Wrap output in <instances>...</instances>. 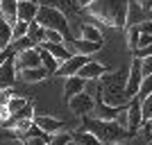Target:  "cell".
I'll return each instance as SVG.
<instances>
[{
    "instance_id": "1",
    "label": "cell",
    "mask_w": 152,
    "mask_h": 145,
    "mask_svg": "<svg viewBox=\"0 0 152 145\" xmlns=\"http://www.w3.org/2000/svg\"><path fill=\"white\" fill-rule=\"evenodd\" d=\"M127 75H129V70H125V68L114 70V73H104L98 79V98L109 107H125L129 102L125 95Z\"/></svg>"
},
{
    "instance_id": "2",
    "label": "cell",
    "mask_w": 152,
    "mask_h": 145,
    "mask_svg": "<svg viewBox=\"0 0 152 145\" xmlns=\"http://www.w3.org/2000/svg\"><path fill=\"white\" fill-rule=\"evenodd\" d=\"M127 7H129V0H93L86 7V12L100 23L118 30L127 25Z\"/></svg>"
},
{
    "instance_id": "3",
    "label": "cell",
    "mask_w": 152,
    "mask_h": 145,
    "mask_svg": "<svg viewBox=\"0 0 152 145\" xmlns=\"http://www.w3.org/2000/svg\"><path fill=\"white\" fill-rule=\"evenodd\" d=\"M82 129L91 132L102 145H114V143H123L125 138L132 136L129 129L121 127L116 120H100L93 116H84L82 118Z\"/></svg>"
},
{
    "instance_id": "4",
    "label": "cell",
    "mask_w": 152,
    "mask_h": 145,
    "mask_svg": "<svg viewBox=\"0 0 152 145\" xmlns=\"http://www.w3.org/2000/svg\"><path fill=\"white\" fill-rule=\"evenodd\" d=\"M41 27L45 30H55L59 32L64 39H70V27H68V18H66V14H61L59 9L50 5H39V14L37 18H34Z\"/></svg>"
},
{
    "instance_id": "5",
    "label": "cell",
    "mask_w": 152,
    "mask_h": 145,
    "mask_svg": "<svg viewBox=\"0 0 152 145\" xmlns=\"http://www.w3.org/2000/svg\"><path fill=\"white\" fill-rule=\"evenodd\" d=\"M68 109L75 116H80V118L91 116V114H93V109H95V98L89 93V91H82V93L73 95V98L68 100Z\"/></svg>"
},
{
    "instance_id": "6",
    "label": "cell",
    "mask_w": 152,
    "mask_h": 145,
    "mask_svg": "<svg viewBox=\"0 0 152 145\" xmlns=\"http://www.w3.org/2000/svg\"><path fill=\"white\" fill-rule=\"evenodd\" d=\"M141 82H143V75H141V59L134 57L132 66H129V75H127V88H125L127 100H132V98H136V95H139Z\"/></svg>"
},
{
    "instance_id": "7",
    "label": "cell",
    "mask_w": 152,
    "mask_h": 145,
    "mask_svg": "<svg viewBox=\"0 0 152 145\" xmlns=\"http://www.w3.org/2000/svg\"><path fill=\"white\" fill-rule=\"evenodd\" d=\"M14 63H16V70L39 68V66H41V57H39V50H37V48H30V50L16 52V55H14Z\"/></svg>"
},
{
    "instance_id": "8",
    "label": "cell",
    "mask_w": 152,
    "mask_h": 145,
    "mask_svg": "<svg viewBox=\"0 0 152 145\" xmlns=\"http://www.w3.org/2000/svg\"><path fill=\"white\" fill-rule=\"evenodd\" d=\"M14 55H16V52H14ZM14 55H9L5 61L0 63V88H2V91H5V88H12L14 82H16V77H18L16 63H14Z\"/></svg>"
},
{
    "instance_id": "9",
    "label": "cell",
    "mask_w": 152,
    "mask_h": 145,
    "mask_svg": "<svg viewBox=\"0 0 152 145\" xmlns=\"http://www.w3.org/2000/svg\"><path fill=\"white\" fill-rule=\"evenodd\" d=\"M143 125V114H141V100L132 98L127 102V129L132 132V136L139 132V127Z\"/></svg>"
},
{
    "instance_id": "10",
    "label": "cell",
    "mask_w": 152,
    "mask_h": 145,
    "mask_svg": "<svg viewBox=\"0 0 152 145\" xmlns=\"http://www.w3.org/2000/svg\"><path fill=\"white\" fill-rule=\"evenodd\" d=\"M89 61V55H73L70 59H66L64 63H59L57 68V75L59 77H70V75H77L80 68H82L84 63Z\"/></svg>"
},
{
    "instance_id": "11",
    "label": "cell",
    "mask_w": 152,
    "mask_h": 145,
    "mask_svg": "<svg viewBox=\"0 0 152 145\" xmlns=\"http://www.w3.org/2000/svg\"><path fill=\"white\" fill-rule=\"evenodd\" d=\"M64 43L68 45V50H75V55H95L102 48V43L86 41V39H66Z\"/></svg>"
},
{
    "instance_id": "12",
    "label": "cell",
    "mask_w": 152,
    "mask_h": 145,
    "mask_svg": "<svg viewBox=\"0 0 152 145\" xmlns=\"http://www.w3.org/2000/svg\"><path fill=\"white\" fill-rule=\"evenodd\" d=\"M32 122H34L39 129H43L45 134H50V136L57 134V132H64V127H66L64 120H57V118H52V116H34Z\"/></svg>"
},
{
    "instance_id": "13",
    "label": "cell",
    "mask_w": 152,
    "mask_h": 145,
    "mask_svg": "<svg viewBox=\"0 0 152 145\" xmlns=\"http://www.w3.org/2000/svg\"><path fill=\"white\" fill-rule=\"evenodd\" d=\"M104 73H107V68H104L100 61H93V59H89V61H86L82 68H80V73H77V75L82 77V79H86V82H89V79H100Z\"/></svg>"
},
{
    "instance_id": "14",
    "label": "cell",
    "mask_w": 152,
    "mask_h": 145,
    "mask_svg": "<svg viewBox=\"0 0 152 145\" xmlns=\"http://www.w3.org/2000/svg\"><path fill=\"white\" fill-rule=\"evenodd\" d=\"M39 45H41V48H45V50L50 52V55L57 59L59 63H64L66 59L73 57V52L68 50V45H66V43H48V41H43V43H39Z\"/></svg>"
},
{
    "instance_id": "15",
    "label": "cell",
    "mask_w": 152,
    "mask_h": 145,
    "mask_svg": "<svg viewBox=\"0 0 152 145\" xmlns=\"http://www.w3.org/2000/svg\"><path fill=\"white\" fill-rule=\"evenodd\" d=\"M84 88H86V79H82L80 75H70L66 77V84H64V95H66V100H70L73 95L82 93Z\"/></svg>"
},
{
    "instance_id": "16",
    "label": "cell",
    "mask_w": 152,
    "mask_h": 145,
    "mask_svg": "<svg viewBox=\"0 0 152 145\" xmlns=\"http://www.w3.org/2000/svg\"><path fill=\"white\" fill-rule=\"evenodd\" d=\"M123 107H109V104H104V102L98 98V104H95L93 109V118H100V120H116L118 118V114H121Z\"/></svg>"
},
{
    "instance_id": "17",
    "label": "cell",
    "mask_w": 152,
    "mask_h": 145,
    "mask_svg": "<svg viewBox=\"0 0 152 145\" xmlns=\"http://www.w3.org/2000/svg\"><path fill=\"white\" fill-rule=\"evenodd\" d=\"M39 14V2H30V0H18V20L32 23Z\"/></svg>"
},
{
    "instance_id": "18",
    "label": "cell",
    "mask_w": 152,
    "mask_h": 145,
    "mask_svg": "<svg viewBox=\"0 0 152 145\" xmlns=\"http://www.w3.org/2000/svg\"><path fill=\"white\" fill-rule=\"evenodd\" d=\"M145 14L143 12V7L136 2V0H129V7H127V25L125 27H132V25H139L145 20Z\"/></svg>"
},
{
    "instance_id": "19",
    "label": "cell",
    "mask_w": 152,
    "mask_h": 145,
    "mask_svg": "<svg viewBox=\"0 0 152 145\" xmlns=\"http://www.w3.org/2000/svg\"><path fill=\"white\" fill-rule=\"evenodd\" d=\"M43 5H50V7H55V9H59L61 14H77L82 7H80V2L77 0H45Z\"/></svg>"
},
{
    "instance_id": "20",
    "label": "cell",
    "mask_w": 152,
    "mask_h": 145,
    "mask_svg": "<svg viewBox=\"0 0 152 145\" xmlns=\"http://www.w3.org/2000/svg\"><path fill=\"white\" fill-rule=\"evenodd\" d=\"M0 5H2V16L0 18H5L9 25H14L18 20V0H0Z\"/></svg>"
},
{
    "instance_id": "21",
    "label": "cell",
    "mask_w": 152,
    "mask_h": 145,
    "mask_svg": "<svg viewBox=\"0 0 152 145\" xmlns=\"http://www.w3.org/2000/svg\"><path fill=\"white\" fill-rule=\"evenodd\" d=\"M37 50H39V57H41V66H43L50 75H57V68H59V61L55 57H52L50 52L45 50V48H41V45H37Z\"/></svg>"
},
{
    "instance_id": "22",
    "label": "cell",
    "mask_w": 152,
    "mask_h": 145,
    "mask_svg": "<svg viewBox=\"0 0 152 145\" xmlns=\"http://www.w3.org/2000/svg\"><path fill=\"white\" fill-rule=\"evenodd\" d=\"M50 75L43 66H39V68H27V70H20V79L23 82H43L45 77Z\"/></svg>"
},
{
    "instance_id": "23",
    "label": "cell",
    "mask_w": 152,
    "mask_h": 145,
    "mask_svg": "<svg viewBox=\"0 0 152 145\" xmlns=\"http://www.w3.org/2000/svg\"><path fill=\"white\" fill-rule=\"evenodd\" d=\"M80 34H82L80 39H86V41H95V43H104V36H102V32L98 30L95 25H91V23H84L82 30H80Z\"/></svg>"
},
{
    "instance_id": "24",
    "label": "cell",
    "mask_w": 152,
    "mask_h": 145,
    "mask_svg": "<svg viewBox=\"0 0 152 145\" xmlns=\"http://www.w3.org/2000/svg\"><path fill=\"white\" fill-rule=\"evenodd\" d=\"M27 39H30L34 45L43 43V41H45V27H41L37 20H32V23H30V30H27Z\"/></svg>"
},
{
    "instance_id": "25",
    "label": "cell",
    "mask_w": 152,
    "mask_h": 145,
    "mask_svg": "<svg viewBox=\"0 0 152 145\" xmlns=\"http://www.w3.org/2000/svg\"><path fill=\"white\" fill-rule=\"evenodd\" d=\"M12 45V25L5 18H0V52Z\"/></svg>"
},
{
    "instance_id": "26",
    "label": "cell",
    "mask_w": 152,
    "mask_h": 145,
    "mask_svg": "<svg viewBox=\"0 0 152 145\" xmlns=\"http://www.w3.org/2000/svg\"><path fill=\"white\" fill-rule=\"evenodd\" d=\"M73 143L75 145H102L100 141L95 138L91 132H86V129H80V132L73 134Z\"/></svg>"
},
{
    "instance_id": "27",
    "label": "cell",
    "mask_w": 152,
    "mask_h": 145,
    "mask_svg": "<svg viewBox=\"0 0 152 145\" xmlns=\"http://www.w3.org/2000/svg\"><path fill=\"white\" fill-rule=\"evenodd\" d=\"M27 30H30V23L25 20H16L12 25V41H18V39L27 36Z\"/></svg>"
},
{
    "instance_id": "28",
    "label": "cell",
    "mask_w": 152,
    "mask_h": 145,
    "mask_svg": "<svg viewBox=\"0 0 152 145\" xmlns=\"http://www.w3.org/2000/svg\"><path fill=\"white\" fill-rule=\"evenodd\" d=\"M25 107H27V100H25V98H20V95H12V98L7 100V109L12 111V116L18 114L20 109H25Z\"/></svg>"
},
{
    "instance_id": "29",
    "label": "cell",
    "mask_w": 152,
    "mask_h": 145,
    "mask_svg": "<svg viewBox=\"0 0 152 145\" xmlns=\"http://www.w3.org/2000/svg\"><path fill=\"white\" fill-rule=\"evenodd\" d=\"M70 141H73V134H68V132H57V134H52V136H50L48 145H68Z\"/></svg>"
},
{
    "instance_id": "30",
    "label": "cell",
    "mask_w": 152,
    "mask_h": 145,
    "mask_svg": "<svg viewBox=\"0 0 152 145\" xmlns=\"http://www.w3.org/2000/svg\"><path fill=\"white\" fill-rule=\"evenodd\" d=\"M139 39H141L139 25H132V27H129V32H127V43H129V48H132L134 52H136V48H139Z\"/></svg>"
},
{
    "instance_id": "31",
    "label": "cell",
    "mask_w": 152,
    "mask_h": 145,
    "mask_svg": "<svg viewBox=\"0 0 152 145\" xmlns=\"http://www.w3.org/2000/svg\"><path fill=\"white\" fill-rule=\"evenodd\" d=\"M152 93V75H148V77H143V82H141V91H139V100H145L148 95Z\"/></svg>"
},
{
    "instance_id": "32",
    "label": "cell",
    "mask_w": 152,
    "mask_h": 145,
    "mask_svg": "<svg viewBox=\"0 0 152 145\" xmlns=\"http://www.w3.org/2000/svg\"><path fill=\"white\" fill-rule=\"evenodd\" d=\"M12 43H14V45H12V50H14V52H23V50H30V48H37V45L32 43L27 36L18 39V41H12Z\"/></svg>"
},
{
    "instance_id": "33",
    "label": "cell",
    "mask_w": 152,
    "mask_h": 145,
    "mask_svg": "<svg viewBox=\"0 0 152 145\" xmlns=\"http://www.w3.org/2000/svg\"><path fill=\"white\" fill-rule=\"evenodd\" d=\"M141 114H143V120H152V93L145 100H141Z\"/></svg>"
},
{
    "instance_id": "34",
    "label": "cell",
    "mask_w": 152,
    "mask_h": 145,
    "mask_svg": "<svg viewBox=\"0 0 152 145\" xmlns=\"http://www.w3.org/2000/svg\"><path fill=\"white\" fill-rule=\"evenodd\" d=\"M45 41H48V43H64L66 39H64L59 32H55V30H45Z\"/></svg>"
},
{
    "instance_id": "35",
    "label": "cell",
    "mask_w": 152,
    "mask_h": 145,
    "mask_svg": "<svg viewBox=\"0 0 152 145\" xmlns=\"http://www.w3.org/2000/svg\"><path fill=\"white\" fill-rule=\"evenodd\" d=\"M141 75L143 77L152 75V57H143L141 59Z\"/></svg>"
},
{
    "instance_id": "36",
    "label": "cell",
    "mask_w": 152,
    "mask_h": 145,
    "mask_svg": "<svg viewBox=\"0 0 152 145\" xmlns=\"http://www.w3.org/2000/svg\"><path fill=\"white\" fill-rule=\"evenodd\" d=\"M150 43H152V34H141V39H139V48H136V50H143V48H148Z\"/></svg>"
},
{
    "instance_id": "37",
    "label": "cell",
    "mask_w": 152,
    "mask_h": 145,
    "mask_svg": "<svg viewBox=\"0 0 152 145\" xmlns=\"http://www.w3.org/2000/svg\"><path fill=\"white\" fill-rule=\"evenodd\" d=\"M139 30H141V34H152V20H143V23H139Z\"/></svg>"
},
{
    "instance_id": "38",
    "label": "cell",
    "mask_w": 152,
    "mask_h": 145,
    "mask_svg": "<svg viewBox=\"0 0 152 145\" xmlns=\"http://www.w3.org/2000/svg\"><path fill=\"white\" fill-rule=\"evenodd\" d=\"M9 118H12V111L7 109V104H0V120H2V122H7Z\"/></svg>"
},
{
    "instance_id": "39",
    "label": "cell",
    "mask_w": 152,
    "mask_h": 145,
    "mask_svg": "<svg viewBox=\"0 0 152 145\" xmlns=\"http://www.w3.org/2000/svg\"><path fill=\"white\" fill-rule=\"evenodd\" d=\"M143 134H145V138L152 141V120H143Z\"/></svg>"
},
{
    "instance_id": "40",
    "label": "cell",
    "mask_w": 152,
    "mask_h": 145,
    "mask_svg": "<svg viewBox=\"0 0 152 145\" xmlns=\"http://www.w3.org/2000/svg\"><path fill=\"white\" fill-rule=\"evenodd\" d=\"M136 57L143 59V57H152V43L148 45V48H143V50H136Z\"/></svg>"
},
{
    "instance_id": "41",
    "label": "cell",
    "mask_w": 152,
    "mask_h": 145,
    "mask_svg": "<svg viewBox=\"0 0 152 145\" xmlns=\"http://www.w3.org/2000/svg\"><path fill=\"white\" fill-rule=\"evenodd\" d=\"M141 7H143V12H150L152 9V0H136Z\"/></svg>"
},
{
    "instance_id": "42",
    "label": "cell",
    "mask_w": 152,
    "mask_h": 145,
    "mask_svg": "<svg viewBox=\"0 0 152 145\" xmlns=\"http://www.w3.org/2000/svg\"><path fill=\"white\" fill-rule=\"evenodd\" d=\"M27 145H48V141H43V138H27Z\"/></svg>"
},
{
    "instance_id": "43",
    "label": "cell",
    "mask_w": 152,
    "mask_h": 145,
    "mask_svg": "<svg viewBox=\"0 0 152 145\" xmlns=\"http://www.w3.org/2000/svg\"><path fill=\"white\" fill-rule=\"evenodd\" d=\"M77 2H80V7H82V9H86V7H89L93 0H77Z\"/></svg>"
},
{
    "instance_id": "44",
    "label": "cell",
    "mask_w": 152,
    "mask_h": 145,
    "mask_svg": "<svg viewBox=\"0 0 152 145\" xmlns=\"http://www.w3.org/2000/svg\"><path fill=\"white\" fill-rule=\"evenodd\" d=\"M0 16H2V5H0Z\"/></svg>"
},
{
    "instance_id": "45",
    "label": "cell",
    "mask_w": 152,
    "mask_h": 145,
    "mask_svg": "<svg viewBox=\"0 0 152 145\" xmlns=\"http://www.w3.org/2000/svg\"><path fill=\"white\" fill-rule=\"evenodd\" d=\"M68 145H75V143H73V141H70V143H68Z\"/></svg>"
},
{
    "instance_id": "46",
    "label": "cell",
    "mask_w": 152,
    "mask_h": 145,
    "mask_svg": "<svg viewBox=\"0 0 152 145\" xmlns=\"http://www.w3.org/2000/svg\"><path fill=\"white\" fill-rule=\"evenodd\" d=\"M30 2H37V0H30Z\"/></svg>"
},
{
    "instance_id": "47",
    "label": "cell",
    "mask_w": 152,
    "mask_h": 145,
    "mask_svg": "<svg viewBox=\"0 0 152 145\" xmlns=\"http://www.w3.org/2000/svg\"><path fill=\"white\" fill-rule=\"evenodd\" d=\"M41 2H45V0H41Z\"/></svg>"
}]
</instances>
